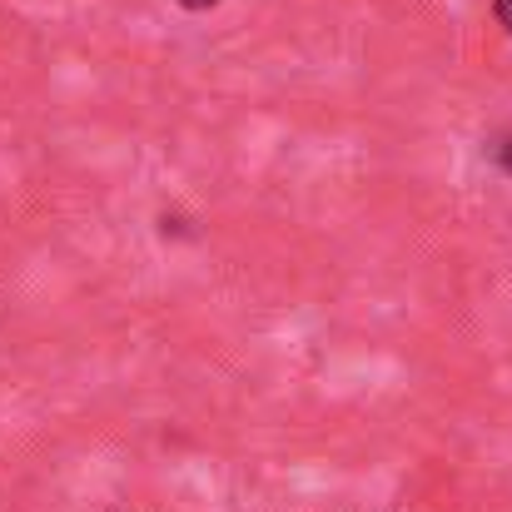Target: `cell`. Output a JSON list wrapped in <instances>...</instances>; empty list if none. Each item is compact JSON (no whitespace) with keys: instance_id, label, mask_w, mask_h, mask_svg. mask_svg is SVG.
<instances>
[{"instance_id":"1","label":"cell","mask_w":512,"mask_h":512,"mask_svg":"<svg viewBox=\"0 0 512 512\" xmlns=\"http://www.w3.org/2000/svg\"><path fill=\"white\" fill-rule=\"evenodd\" d=\"M498 20H503V25L512 30V0H498Z\"/></svg>"},{"instance_id":"2","label":"cell","mask_w":512,"mask_h":512,"mask_svg":"<svg viewBox=\"0 0 512 512\" xmlns=\"http://www.w3.org/2000/svg\"><path fill=\"white\" fill-rule=\"evenodd\" d=\"M184 10H209V5H219V0H179Z\"/></svg>"}]
</instances>
